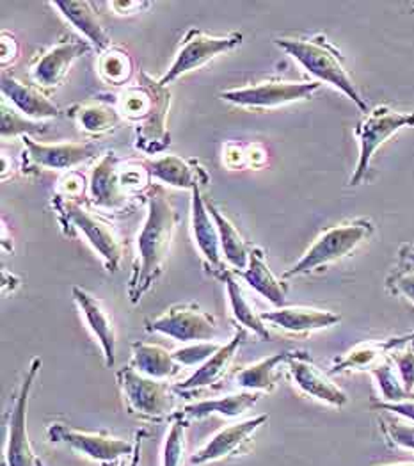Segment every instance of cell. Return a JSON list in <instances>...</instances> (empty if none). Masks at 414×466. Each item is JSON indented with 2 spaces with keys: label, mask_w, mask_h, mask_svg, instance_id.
I'll return each instance as SVG.
<instances>
[{
  "label": "cell",
  "mask_w": 414,
  "mask_h": 466,
  "mask_svg": "<svg viewBox=\"0 0 414 466\" xmlns=\"http://www.w3.org/2000/svg\"><path fill=\"white\" fill-rule=\"evenodd\" d=\"M178 212L162 186H151L148 216L137 237V262L128 283V298L137 305L166 269Z\"/></svg>",
  "instance_id": "cell-1"
},
{
  "label": "cell",
  "mask_w": 414,
  "mask_h": 466,
  "mask_svg": "<svg viewBox=\"0 0 414 466\" xmlns=\"http://www.w3.org/2000/svg\"><path fill=\"white\" fill-rule=\"evenodd\" d=\"M121 116L136 123V148L146 156H157L171 145L167 130V113L171 107V91L160 80L145 70L139 82L128 86L116 100Z\"/></svg>",
  "instance_id": "cell-2"
},
{
  "label": "cell",
  "mask_w": 414,
  "mask_h": 466,
  "mask_svg": "<svg viewBox=\"0 0 414 466\" xmlns=\"http://www.w3.org/2000/svg\"><path fill=\"white\" fill-rule=\"evenodd\" d=\"M276 45L294 57L304 70L317 78V82L331 84L348 100H352L361 113H369V106L350 77L338 48L326 36L315 35L306 38H279L276 39Z\"/></svg>",
  "instance_id": "cell-3"
},
{
  "label": "cell",
  "mask_w": 414,
  "mask_h": 466,
  "mask_svg": "<svg viewBox=\"0 0 414 466\" xmlns=\"http://www.w3.org/2000/svg\"><path fill=\"white\" fill-rule=\"evenodd\" d=\"M374 230L376 227L370 219H356L324 230L302 255L301 260L294 264L288 271L283 272V279L309 274L333 262H338L348 257L367 238H370Z\"/></svg>",
  "instance_id": "cell-4"
},
{
  "label": "cell",
  "mask_w": 414,
  "mask_h": 466,
  "mask_svg": "<svg viewBox=\"0 0 414 466\" xmlns=\"http://www.w3.org/2000/svg\"><path fill=\"white\" fill-rule=\"evenodd\" d=\"M52 207L57 210L63 227H70V235H74V232L84 235L91 248L102 257L107 271L116 272L119 269L123 244L111 223L89 212L76 199H68L57 195L52 201Z\"/></svg>",
  "instance_id": "cell-5"
},
{
  "label": "cell",
  "mask_w": 414,
  "mask_h": 466,
  "mask_svg": "<svg viewBox=\"0 0 414 466\" xmlns=\"http://www.w3.org/2000/svg\"><path fill=\"white\" fill-rule=\"evenodd\" d=\"M411 127H414V113L395 111L388 106H377L369 111L354 130V136L359 141V158L348 186H359L370 169L377 150L399 130Z\"/></svg>",
  "instance_id": "cell-6"
},
{
  "label": "cell",
  "mask_w": 414,
  "mask_h": 466,
  "mask_svg": "<svg viewBox=\"0 0 414 466\" xmlns=\"http://www.w3.org/2000/svg\"><path fill=\"white\" fill-rule=\"evenodd\" d=\"M116 378L128 410L137 417L160 420L173 413L175 395L167 383L141 374L132 365L123 367Z\"/></svg>",
  "instance_id": "cell-7"
},
{
  "label": "cell",
  "mask_w": 414,
  "mask_h": 466,
  "mask_svg": "<svg viewBox=\"0 0 414 466\" xmlns=\"http://www.w3.org/2000/svg\"><path fill=\"white\" fill-rule=\"evenodd\" d=\"M41 369V360L33 358L29 370L22 381L20 391L15 399V404L7 419V445H5V463L7 466H45L36 451L33 449L29 431H27V413L29 400L35 389L36 378Z\"/></svg>",
  "instance_id": "cell-8"
},
{
  "label": "cell",
  "mask_w": 414,
  "mask_h": 466,
  "mask_svg": "<svg viewBox=\"0 0 414 466\" xmlns=\"http://www.w3.org/2000/svg\"><path fill=\"white\" fill-rule=\"evenodd\" d=\"M320 82H292V80H265L247 87H235L221 93V98L233 106L272 109L294 102L308 100L320 89Z\"/></svg>",
  "instance_id": "cell-9"
},
{
  "label": "cell",
  "mask_w": 414,
  "mask_h": 466,
  "mask_svg": "<svg viewBox=\"0 0 414 466\" xmlns=\"http://www.w3.org/2000/svg\"><path fill=\"white\" fill-rule=\"evenodd\" d=\"M148 331L166 335L184 344L212 342L217 337V320L197 305H175L148 320Z\"/></svg>",
  "instance_id": "cell-10"
},
{
  "label": "cell",
  "mask_w": 414,
  "mask_h": 466,
  "mask_svg": "<svg viewBox=\"0 0 414 466\" xmlns=\"http://www.w3.org/2000/svg\"><path fill=\"white\" fill-rule=\"evenodd\" d=\"M240 43H242V35H238V33L216 38V36H208L197 29H190L187 36L180 45V50H178L173 65L169 66L166 76L160 78V82L164 86H167L173 80L207 65L214 57L237 48Z\"/></svg>",
  "instance_id": "cell-11"
},
{
  "label": "cell",
  "mask_w": 414,
  "mask_h": 466,
  "mask_svg": "<svg viewBox=\"0 0 414 466\" xmlns=\"http://www.w3.org/2000/svg\"><path fill=\"white\" fill-rule=\"evenodd\" d=\"M46 432L50 441L68 445L78 454L98 463H114L123 456L134 454V445L130 441L114 438L107 432H87L65 424H52Z\"/></svg>",
  "instance_id": "cell-12"
},
{
  "label": "cell",
  "mask_w": 414,
  "mask_h": 466,
  "mask_svg": "<svg viewBox=\"0 0 414 466\" xmlns=\"http://www.w3.org/2000/svg\"><path fill=\"white\" fill-rule=\"evenodd\" d=\"M24 173L38 169H61L68 171L76 166L98 156V147L95 143H56L45 145L24 137Z\"/></svg>",
  "instance_id": "cell-13"
},
{
  "label": "cell",
  "mask_w": 414,
  "mask_h": 466,
  "mask_svg": "<svg viewBox=\"0 0 414 466\" xmlns=\"http://www.w3.org/2000/svg\"><path fill=\"white\" fill-rule=\"evenodd\" d=\"M268 420L267 415H258L255 419L231 424L227 428L216 432L205 447H201L196 454L190 456V465L203 466L214 461L227 460L238 456L249 449L251 438L255 432Z\"/></svg>",
  "instance_id": "cell-14"
},
{
  "label": "cell",
  "mask_w": 414,
  "mask_h": 466,
  "mask_svg": "<svg viewBox=\"0 0 414 466\" xmlns=\"http://www.w3.org/2000/svg\"><path fill=\"white\" fill-rule=\"evenodd\" d=\"M288 372L296 387L308 397L329 404L333 408H343L348 397L338 385H335L326 372H322L306 352L294 350L288 360Z\"/></svg>",
  "instance_id": "cell-15"
},
{
  "label": "cell",
  "mask_w": 414,
  "mask_h": 466,
  "mask_svg": "<svg viewBox=\"0 0 414 466\" xmlns=\"http://www.w3.org/2000/svg\"><path fill=\"white\" fill-rule=\"evenodd\" d=\"M192 232L196 244L199 248V253L205 260V266L214 274H225V262H223V248H221V237L216 221L212 219L205 196L201 193V187H196L192 191Z\"/></svg>",
  "instance_id": "cell-16"
},
{
  "label": "cell",
  "mask_w": 414,
  "mask_h": 466,
  "mask_svg": "<svg viewBox=\"0 0 414 466\" xmlns=\"http://www.w3.org/2000/svg\"><path fill=\"white\" fill-rule=\"evenodd\" d=\"M119 157L109 152L95 164L89 180V196L91 201L100 208L119 210L126 205L128 193L123 189L119 180Z\"/></svg>",
  "instance_id": "cell-17"
},
{
  "label": "cell",
  "mask_w": 414,
  "mask_h": 466,
  "mask_svg": "<svg viewBox=\"0 0 414 466\" xmlns=\"http://www.w3.org/2000/svg\"><path fill=\"white\" fill-rule=\"evenodd\" d=\"M89 52L87 41H61L45 52L33 68V78L43 87H56L68 76L78 57Z\"/></svg>",
  "instance_id": "cell-18"
},
{
  "label": "cell",
  "mask_w": 414,
  "mask_h": 466,
  "mask_svg": "<svg viewBox=\"0 0 414 466\" xmlns=\"http://www.w3.org/2000/svg\"><path fill=\"white\" fill-rule=\"evenodd\" d=\"M141 164L146 167L150 177L173 187L194 191L196 187L203 189L210 182V177L207 175L205 167L194 158L187 160L182 157L166 156L162 158L145 160Z\"/></svg>",
  "instance_id": "cell-19"
},
{
  "label": "cell",
  "mask_w": 414,
  "mask_h": 466,
  "mask_svg": "<svg viewBox=\"0 0 414 466\" xmlns=\"http://www.w3.org/2000/svg\"><path fill=\"white\" fill-rule=\"evenodd\" d=\"M72 296H74V301H76L78 310L82 311V315L86 319L87 328L91 329V333L102 346L106 365L113 367L116 363V329H114L111 313L98 298L91 296L87 290H84L80 287L72 289Z\"/></svg>",
  "instance_id": "cell-20"
},
{
  "label": "cell",
  "mask_w": 414,
  "mask_h": 466,
  "mask_svg": "<svg viewBox=\"0 0 414 466\" xmlns=\"http://www.w3.org/2000/svg\"><path fill=\"white\" fill-rule=\"evenodd\" d=\"M265 324H272L288 333H311L331 328L341 320L338 313L306 307H283L278 310L260 313Z\"/></svg>",
  "instance_id": "cell-21"
},
{
  "label": "cell",
  "mask_w": 414,
  "mask_h": 466,
  "mask_svg": "<svg viewBox=\"0 0 414 466\" xmlns=\"http://www.w3.org/2000/svg\"><path fill=\"white\" fill-rule=\"evenodd\" d=\"M2 95L25 116L36 119H48L59 116L57 106L48 100V96L39 91V87L33 84H24L22 80L2 74Z\"/></svg>",
  "instance_id": "cell-22"
},
{
  "label": "cell",
  "mask_w": 414,
  "mask_h": 466,
  "mask_svg": "<svg viewBox=\"0 0 414 466\" xmlns=\"http://www.w3.org/2000/svg\"><path fill=\"white\" fill-rule=\"evenodd\" d=\"M52 5L57 7L61 15L76 27V31H80L100 54L111 48V36L102 25L93 2L57 0V2H52Z\"/></svg>",
  "instance_id": "cell-23"
},
{
  "label": "cell",
  "mask_w": 414,
  "mask_h": 466,
  "mask_svg": "<svg viewBox=\"0 0 414 466\" xmlns=\"http://www.w3.org/2000/svg\"><path fill=\"white\" fill-rule=\"evenodd\" d=\"M413 340L414 333H409V335L391 337L386 340L359 344L354 350H348L345 356L337 358L329 374H339V372H348V370H370L380 360L389 356L391 350H399L400 346L413 342Z\"/></svg>",
  "instance_id": "cell-24"
},
{
  "label": "cell",
  "mask_w": 414,
  "mask_h": 466,
  "mask_svg": "<svg viewBox=\"0 0 414 466\" xmlns=\"http://www.w3.org/2000/svg\"><path fill=\"white\" fill-rule=\"evenodd\" d=\"M262 399V393L258 391H238L229 393L219 399H207L194 404H188L182 411V417L186 420H203L210 415H221L225 419H237L257 406V402Z\"/></svg>",
  "instance_id": "cell-25"
},
{
  "label": "cell",
  "mask_w": 414,
  "mask_h": 466,
  "mask_svg": "<svg viewBox=\"0 0 414 466\" xmlns=\"http://www.w3.org/2000/svg\"><path fill=\"white\" fill-rule=\"evenodd\" d=\"M246 340V331L240 328L235 337L223 344L221 350H217L210 360H207L190 378H187L184 383H178L177 390L178 391H187V390L205 389V387H214L227 376V369L237 354L238 348Z\"/></svg>",
  "instance_id": "cell-26"
},
{
  "label": "cell",
  "mask_w": 414,
  "mask_h": 466,
  "mask_svg": "<svg viewBox=\"0 0 414 466\" xmlns=\"http://www.w3.org/2000/svg\"><path fill=\"white\" fill-rule=\"evenodd\" d=\"M251 289H255L267 301L274 307L283 309L287 299V285L278 279L274 272L265 262L264 251L260 248H251L249 251V266L246 271L238 272Z\"/></svg>",
  "instance_id": "cell-27"
},
{
  "label": "cell",
  "mask_w": 414,
  "mask_h": 466,
  "mask_svg": "<svg viewBox=\"0 0 414 466\" xmlns=\"http://www.w3.org/2000/svg\"><path fill=\"white\" fill-rule=\"evenodd\" d=\"M136 370L153 380H169L180 372V363L175 360L173 352L148 342L132 344V363Z\"/></svg>",
  "instance_id": "cell-28"
},
{
  "label": "cell",
  "mask_w": 414,
  "mask_h": 466,
  "mask_svg": "<svg viewBox=\"0 0 414 466\" xmlns=\"http://www.w3.org/2000/svg\"><path fill=\"white\" fill-rule=\"evenodd\" d=\"M205 203H207V208H208L212 219L217 225L223 255H225L227 264L237 272L246 271L249 266L251 248L246 244L242 235L233 227V223L217 208V205L210 198L205 196Z\"/></svg>",
  "instance_id": "cell-29"
},
{
  "label": "cell",
  "mask_w": 414,
  "mask_h": 466,
  "mask_svg": "<svg viewBox=\"0 0 414 466\" xmlns=\"http://www.w3.org/2000/svg\"><path fill=\"white\" fill-rule=\"evenodd\" d=\"M294 350H285L255 361L244 367L237 374V385L246 391H258V393H270L278 385V369L288 363Z\"/></svg>",
  "instance_id": "cell-30"
},
{
  "label": "cell",
  "mask_w": 414,
  "mask_h": 466,
  "mask_svg": "<svg viewBox=\"0 0 414 466\" xmlns=\"http://www.w3.org/2000/svg\"><path fill=\"white\" fill-rule=\"evenodd\" d=\"M70 116L76 119L80 130L91 136H104L113 132L123 119L119 109L104 98H98V102L78 104L70 109Z\"/></svg>",
  "instance_id": "cell-31"
},
{
  "label": "cell",
  "mask_w": 414,
  "mask_h": 466,
  "mask_svg": "<svg viewBox=\"0 0 414 466\" xmlns=\"http://www.w3.org/2000/svg\"><path fill=\"white\" fill-rule=\"evenodd\" d=\"M227 283V299H229V307L233 311V317L242 324V328L253 331L260 340H270V333L265 326L264 319L260 313L249 305V301L246 299L240 285L237 283L235 276L231 272L227 271L221 276Z\"/></svg>",
  "instance_id": "cell-32"
},
{
  "label": "cell",
  "mask_w": 414,
  "mask_h": 466,
  "mask_svg": "<svg viewBox=\"0 0 414 466\" xmlns=\"http://www.w3.org/2000/svg\"><path fill=\"white\" fill-rule=\"evenodd\" d=\"M370 372H372L379 391L382 395V402H400V400L413 399L414 395H411L404 387V383L399 376V370L389 356L380 360L376 367L370 369Z\"/></svg>",
  "instance_id": "cell-33"
},
{
  "label": "cell",
  "mask_w": 414,
  "mask_h": 466,
  "mask_svg": "<svg viewBox=\"0 0 414 466\" xmlns=\"http://www.w3.org/2000/svg\"><path fill=\"white\" fill-rule=\"evenodd\" d=\"M132 70H134V65L130 56L125 50L116 46L106 50L98 59L100 77L113 86H125L132 77Z\"/></svg>",
  "instance_id": "cell-34"
},
{
  "label": "cell",
  "mask_w": 414,
  "mask_h": 466,
  "mask_svg": "<svg viewBox=\"0 0 414 466\" xmlns=\"http://www.w3.org/2000/svg\"><path fill=\"white\" fill-rule=\"evenodd\" d=\"M186 431L187 422L182 413L171 422V428L166 434L164 451H162V466H184L186 461Z\"/></svg>",
  "instance_id": "cell-35"
},
{
  "label": "cell",
  "mask_w": 414,
  "mask_h": 466,
  "mask_svg": "<svg viewBox=\"0 0 414 466\" xmlns=\"http://www.w3.org/2000/svg\"><path fill=\"white\" fill-rule=\"evenodd\" d=\"M48 125L27 119L22 113L9 109L2 104V121H0V134L4 139L16 137V136H31V134H46Z\"/></svg>",
  "instance_id": "cell-36"
},
{
  "label": "cell",
  "mask_w": 414,
  "mask_h": 466,
  "mask_svg": "<svg viewBox=\"0 0 414 466\" xmlns=\"http://www.w3.org/2000/svg\"><path fill=\"white\" fill-rule=\"evenodd\" d=\"M379 424L382 429V434L393 447L414 452V422H409L402 417L393 419L389 415H380Z\"/></svg>",
  "instance_id": "cell-37"
},
{
  "label": "cell",
  "mask_w": 414,
  "mask_h": 466,
  "mask_svg": "<svg viewBox=\"0 0 414 466\" xmlns=\"http://www.w3.org/2000/svg\"><path fill=\"white\" fill-rule=\"evenodd\" d=\"M389 358L393 360L404 387L414 395V340L400 346L399 350H391Z\"/></svg>",
  "instance_id": "cell-38"
},
{
  "label": "cell",
  "mask_w": 414,
  "mask_h": 466,
  "mask_svg": "<svg viewBox=\"0 0 414 466\" xmlns=\"http://www.w3.org/2000/svg\"><path fill=\"white\" fill-rule=\"evenodd\" d=\"M221 350V344L216 342H197L194 346H188L184 350H175V360L184 367H194L203 365L207 360H210L217 350Z\"/></svg>",
  "instance_id": "cell-39"
},
{
  "label": "cell",
  "mask_w": 414,
  "mask_h": 466,
  "mask_svg": "<svg viewBox=\"0 0 414 466\" xmlns=\"http://www.w3.org/2000/svg\"><path fill=\"white\" fill-rule=\"evenodd\" d=\"M150 173L146 171V167L143 164H136V166H126L121 169L119 173V180L123 189L130 195V193H139L145 187L150 186Z\"/></svg>",
  "instance_id": "cell-40"
},
{
  "label": "cell",
  "mask_w": 414,
  "mask_h": 466,
  "mask_svg": "<svg viewBox=\"0 0 414 466\" xmlns=\"http://www.w3.org/2000/svg\"><path fill=\"white\" fill-rule=\"evenodd\" d=\"M388 289L397 294L406 298L409 303L414 305V268L409 266L408 269H399L393 272L388 278Z\"/></svg>",
  "instance_id": "cell-41"
},
{
  "label": "cell",
  "mask_w": 414,
  "mask_h": 466,
  "mask_svg": "<svg viewBox=\"0 0 414 466\" xmlns=\"http://www.w3.org/2000/svg\"><path fill=\"white\" fill-rule=\"evenodd\" d=\"M374 410L384 411V413H391L397 417H402L409 422H414V397L408 399V400H400V402H376L372 404Z\"/></svg>",
  "instance_id": "cell-42"
},
{
  "label": "cell",
  "mask_w": 414,
  "mask_h": 466,
  "mask_svg": "<svg viewBox=\"0 0 414 466\" xmlns=\"http://www.w3.org/2000/svg\"><path fill=\"white\" fill-rule=\"evenodd\" d=\"M84 177L78 173H68L61 182H59V196L68 198V199H76L78 196L84 195Z\"/></svg>",
  "instance_id": "cell-43"
},
{
  "label": "cell",
  "mask_w": 414,
  "mask_h": 466,
  "mask_svg": "<svg viewBox=\"0 0 414 466\" xmlns=\"http://www.w3.org/2000/svg\"><path fill=\"white\" fill-rule=\"evenodd\" d=\"M16 54H18V45H16V41L15 38L11 36H7L5 33L2 35V66H5L7 65V61H9V57H11V61L16 57Z\"/></svg>",
  "instance_id": "cell-44"
},
{
  "label": "cell",
  "mask_w": 414,
  "mask_h": 466,
  "mask_svg": "<svg viewBox=\"0 0 414 466\" xmlns=\"http://www.w3.org/2000/svg\"><path fill=\"white\" fill-rule=\"evenodd\" d=\"M225 158H227V166L238 167V166L244 164V160L247 158V154L238 145H227Z\"/></svg>",
  "instance_id": "cell-45"
},
{
  "label": "cell",
  "mask_w": 414,
  "mask_h": 466,
  "mask_svg": "<svg viewBox=\"0 0 414 466\" xmlns=\"http://www.w3.org/2000/svg\"><path fill=\"white\" fill-rule=\"evenodd\" d=\"M148 4L146 2H130V0H116V2H111V7L116 9V13L117 15H125V13H128V11H132V9H141V7H146Z\"/></svg>",
  "instance_id": "cell-46"
},
{
  "label": "cell",
  "mask_w": 414,
  "mask_h": 466,
  "mask_svg": "<svg viewBox=\"0 0 414 466\" xmlns=\"http://www.w3.org/2000/svg\"><path fill=\"white\" fill-rule=\"evenodd\" d=\"M400 260L408 266H413L414 268V242H406L402 248H400Z\"/></svg>",
  "instance_id": "cell-47"
},
{
  "label": "cell",
  "mask_w": 414,
  "mask_h": 466,
  "mask_svg": "<svg viewBox=\"0 0 414 466\" xmlns=\"http://www.w3.org/2000/svg\"><path fill=\"white\" fill-rule=\"evenodd\" d=\"M380 466H414V461H402V463H391V465H380Z\"/></svg>",
  "instance_id": "cell-48"
},
{
  "label": "cell",
  "mask_w": 414,
  "mask_h": 466,
  "mask_svg": "<svg viewBox=\"0 0 414 466\" xmlns=\"http://www.w3.org/2000/svg\"><path fill=\"white\" fill-rule=\"evenodd\" d=\"M117 466H130V465H126V463H125V461H121V463H119V465Z\"/></svg>",
  "instance_id": "cell-49"
}]
</instances>
